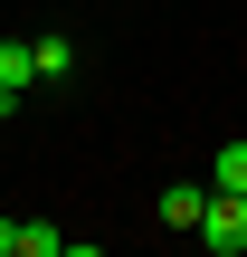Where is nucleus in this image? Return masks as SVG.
<instances>
[{
  "label": "nucleus",
  "instance_id": "nucleus-1",
  "mask_svg": "<svg viewBox=\"0 0 247 257\" xmlns=\"http://www.w3.org/2000/svg\"><path fill=\"white\" fill-rule=\"evenodd\" d=\"M209 257H247V191H209V210H200V229H190Z\"/></svg>",
  "mask_w": 247,
  "mask_h": 257
},
{
  "label": "nucleus",
  "instance_id": "nucleus-2",
  "mask_svg": "<svg viewBox=\"0 0 247 257\" xmlns=\"http://www.w3.org/2000/svg\"><path fill=\"white\" fill-rule=\"evenodd\" d=\"M0 257H67V229H48V219H0Z\"/></svg>",
  "mask_w": 247,
  "mask_h": 257
},
{
  "label": "nucleus",
  "instance_id": "nucleus-3",
  "mask_svg": "<svg viewBox=\"0 0 247 257\" xmlns=\"http://www.w3.org/2000/svg\"><path fill=\"white\" fill-rule=\"evenodd\" d=\"M29 67H38V86H67V76H76V38H57V29L29 38Z\"/></svg>",
  "mask_w": 247,
  "mask_h": 257
},
{
  "label": "nucleus",
  "instance_id": "nucleus-4",
  "mask_svg": "<svg viewBox=\"0 0 247 257\" xmlns=\"http://www.w3.org/2000/svg\"><path fill=\"white\" fill-rule=\"evenodd\" d=\"M200 210H209V181H171L162 191V229H200Z\"/></svg>",
  "mask_w": 247,
  "mask_h": 257
},
{
  "label": "nucleus",
  "instance_id": "nucleus-5",
  "mask_svg": "<svg viewBox=\"0 0 247 257\" xmlns=\"http://www.w3.org/2000/svg\"><path fill=\"white\" fill-rule=\"evenodd\" d=\"M38 67H29V38H0V95H29Z\"/></svg>",
  "mask_w": 247,
  "mask_h": 257
},
{
  "label": "nucleus",
  "instance_id": "nucleus-6",
  "mask_svg": "<svg viewBox=\"0 0 247 257\" xmlns=\"http://www.w3.org/2000/svg\"><path fill=\"white\" fill-rule=\"evenodd\" d=\"M209 191H247V143H219L209 153Z\"/></svg>",
  "mask_w": 247,
  "mask_h": 257
},
{
  "label": "nucleus",
  "instance_id": "nucleus-7",
  "mask_svg": "<svg viewBox=\"0 0 247 257\" xmlns=\"http://www.w3.org/2000/svg\"><path fill=\"white\" fill-rule=\"evenodd\" d=\"M10 105H19V95H0V114H10Z\"/></svg>",
  "mask_w": 247,
  "mask_h": 257
}]
</instances>
